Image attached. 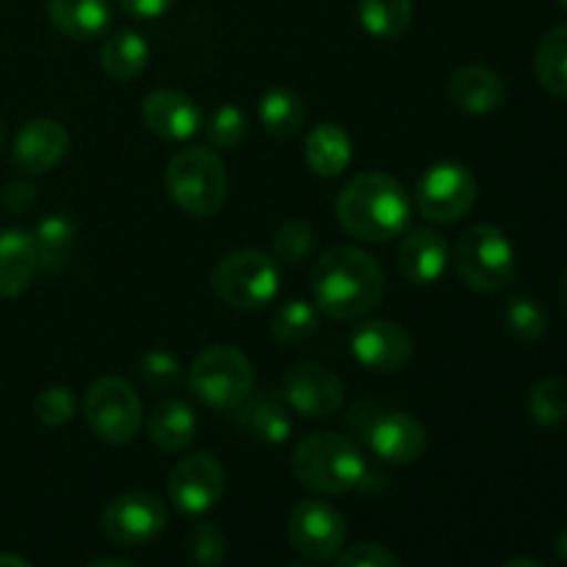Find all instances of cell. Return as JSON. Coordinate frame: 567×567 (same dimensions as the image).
<instances>
[{
	"instance_id": "cell-1",
	"label": "cell",
	"mask_w": 567,
	"mask_h": 567,
	"mask_svg": "<svg viewBox=\"0 0 567 567\" xmlns=\"http://www.w3.org/2000/svg\"><path fill=\"white\" fill-rule=\"evenodd\" d=\"M316 308L336 321H360L385 297V271L358 247H332L310 271Z\"/></svg>"
},
{
	"instance_id": "cell-2",
	"label": "cell",
	"mask_w": 567,
	"mask_h": 567,
	"mask_svg": "<svg viewBox=\"0 0 567 567\" xmlns=\"http://www.w3.org/2000/svg\"><path fill=\"white\" fill-rule=\"evenodd\" d=\"M336 214L343 230L360 241L385 244L402 236L413 216L408 188L385 172H360L336 199Z\"/></svg>"
},
{
	"instance_id": "cell-3",
	"label": "cell",
	"mask_w": 567,
	"mask_h": 567,
	"mask_svg": "<svg viewBox=\"0 0 567 567\" xmlns=\"http://www.w3.org/2000/svg\"><path fill=\"white\" fill-rule=\"evenodd\" d=\"M291 468L308 491L321 496L349 493L369 474L363 449L338 432H313L302 437L291 454Z\"/></svg>"
},
{
	"instance_id": "cell-4",
	"label": "cell",
	"mask_w": 567,
	"mask_h": 567,
	"mask_svg": "<svg viewBox=\"0 0 567 567\" xmlns=\"http://www.w3.org/2000/svg\"><path fill=\"white\" fill-rule=\"evenodd\" d=\"M164 186L172 203L194 219H210L227 199V169L214 147L188 144L177 150L164 172Z\"/></svg>"
},
{
	"instance_id": "cell-5",
	"label": "cell",
	"mask_w": 567,
	"mask_h": 567,
	"mask_svg": "<svg viewBox=\"0 0 567 567\" xmlns=\"http://www.w3.org/2000/svg\"><path fill=\"white\" fill-rule=\"evenodd\" d=\"M186 385L197 402L214 410H236L255 388V369L236 347H208L186 371Z\"/></svg>"
},
{
	"instance_id": "cell-6",
	"label": "cell",
	"mask_w": 567,
	"mask_h": 567,
	"mask_svg": "<svg viewBox=\"0 0 567 567\" xmlns=\"http://www.w3.org/2000/svg\"><path fill=\"white\" fill-rule=\"evenodd\" d=\"M214 291L230 308L252 313L280 291V264L260 249H236L214 266Z\"/></svg>"
},
{
	"instance_id": "cell-7",
	"label": "cell",
	"mask_w": 567,
	"mask_h": 567,
	"mask_svg": "<svg viewBox=\"0 0 567 567\" xmlns=\"http://www.w3.org/2000/svg\"><path fill=\"white\" fill-rule=\"evenodd\" d=\"M454 266L471 291L496 293L515 280V249L493 225H474L460 236Z\"/></svg>"
},
{
	"instance_id": "cell-8",
	"label": "cell",
	"mask_w": 567,
	"mask_h": 567,
	"mask_svg": "<svg viewBox=\"0 0 567 567\" xmlns=\"http://www.w3.org/2000/svg\"><path fill=\"white\" fill-rule=\"evenodd\" d=\"M83 413L94 435L109 446H127L144 424V408L136 388L122 377H103L89 388Z\"/></svg>"
},
{
	"instance_id": "cell-9",
	"label": "cell",
	"mask_w": 567,
	"mask_h": 567,
	"mask_svg": "<svg viewBox=\"0 0 567 567\" xmlns=\"http://www.w3.org/2000/svg\"><path fill=\"white\" fill-rule=\"evenodd\" d=\"M476 177L474 172L457 161L432 164L415 183V208L426 221L452 225L471 214L476 205Z\"/></svg>"
},
{
	"instance_id": "cell-10",
	"label": "cell",
	"mask_w": 567,
	"mask_h": 567,
	"mask_svg": "<svg viewBox=\"0 0 567 567\" xmlns=\"http://www.w3.org/2000/svg\"><path fill=\"white\" fill-rule=\"evenodd\" d=\"M360 437L371 449V454L388 465L419 463L430 443L424 424L415 415L385 408H369L360 424Z\"/></svg>"
},
{
	"instance_id": "cell-11",
	"label": "cell",
	"mask_w": 567,
	"mask_h": 567,
	"mask_svg": "<svg viewBox=\"0 0 567 567\" xmlns=\"http://www.w3.org/2000/svg\"><path fill=\"white\" fill-rule=\"evenodd\" d=\"M169 524V507L158 496L144 491L122 493L111 498L100 513V529L116 546H144L161 537Z\"/></svg>"
},
{
	"instance_id": "cell-12",
	"label": "cell",
	"mask_w": 567,
	"mask_h": 567,
	"mask_svg": "<svg viewBox=\"0 0 567 567\" xmlns=\"http://www.w3.org/2000/svg\"><path fill=\"white\" fill-rule=\"evenodd\" d=\"M288 540L299 557L310 563H327L336 559L347 543V520L332 504L321 498H305L293 504L288 515Z\"/></svg>"
},
{
	"instance_id": "cell-13",
	"label": "cell",
	"mask_w": 567,
	"mask_h": 567,
	"mask_svg": "<svg viewBox=\"0 0 567 567\" xmlns=\"http://www.w3.org/2000/svg\"><path fill=\"white\" fill-rule=\"evenodd\" d=\"M166 493H169L172 507L181 515L197 518V515L210 513L221 502V493H225L221 463L208 452L188 454L172 468Z\"/></svg>"
},
{
	"instance_id": "cell-14",
	"label": "cell",
	"mask_w": 567,
	"mask_h": 567,
	"mask_svg": "<svg viewBox=\"0 0 567 567\" xmlns=\"http://www.w3.org/2000/svg\"><path fill=\"white\" fill-rule=\"evenodd\" d=\"M347 399L341 377L319 363H299L282 380V402L302 419H330Z\"/></svg>"
},
{
	"instance_id": "cell-15",
	"label": "cell",
	"mask_w": 567,
	"mask_h": 567,
	"mask_svg": "<svg viewBox=\"0 0 567 567\" xmlns=\"http://www.w3.org/2000/svg\"><path fill=\"white\" fill-rule=\"evenodd\" d=\"M354 360L374 374H399L413 360V338L396 321H363L349 336Z\"/></svg>"
},
{
	"instance_id": "cell-16",
	"label": "cell",
	"mask_w": 567,
	"mask_h": 567,
	"mask_svg": "<svg viewBox=\"0 0 567 567\" xmlns=\"http://www.w3.org/2000/svg\"><path fill=\"white\" fill-rule=\"evenodd\" d=\"M70 153V133L55 120H31L11 142V161L25 175H48Z\"/></svg>"
},
{
	"instance_id": "cell-17",
	"label": "cell",
	"mask_w": 567,
	"mask_h": 567,
	"mask_svg": "<svg viewBox=\"0 0 567 567\" xmlns=\"http://www.w3.org/2000/svg\"><path fill=\"white\" fill-rule=\"evenodd\" d=\"M142 122L164 142H188L203 127V111L197 100L177 89H155L144 97Z\"/></svg>"
},
{
	"instance_id": "cell-18",
	"label": "cell",
	"mask_w": 567,
	"mask_h": 567,
	"mask_svg": "<svg viewBox=\"0 0 567 567\" xmlns=\"http://www.w3.org/2000/svg\"><path fill=\"white\" fill-rule=\"evenodd\" d=\"M396 264L404 280L415 286H435L449 269V244L432 227H415L404 233L396 249Z\"/></svg>"
},
{
	"instance_id": "cell-19",
	"label": "cell",
	"mask_w": 567,
	"mask_h": 567,
	"mask_svg": "<svg viewBox=\"0 0 567 567\" xmlns=\"http://www.w3.org/2000/svg\"><path fill=\"white\" fill-rule=\"evenodd\" d=\"M446 92L449 100L471 116L493 114L507 100V89H504L502 78L491 66L482 64H468L454 70L452 78H449Z\"/></svg>"
},
{
	"instance_id": "cell-20",
	"label": "cell",
	"mask_w": 567,
	"mask_h": 567,
	"mask_svg": "<svg viewBox=\"0 0 567 567\" xmlns=\"http://www.w3.org/2000/svg\"><path fill=\"white\" fill-rule=\"evenodd\" d=\"M236 424L249 441L264 446H280L293 432L288 404L271 393H249L236 408Z\"/></svg>"
},
{
	"instance_id": "cell-21",
	"label": "cell",
	"mask_w": 567,
	"mask_h": 567,
	"mask_svg": "<svg viewBox=\"0 0 567 567\" xmlns=\"http://www.w3.org/2000/svg\"><path fill=\"white\" fill-rule=\"evenodd\" d=\"M48 20L72 42L100 39L111 25L109 0H48Z\"/></svg>"
},
{
	"instance_id": "cell-22",
	"label": "cell",
	"mask_w": 567,
	"mask_h": 567,
	"mask_svg": "<svg viewBox=\"0 0 567 567\" xmlns=\"http://www.w3.org/2000/svg\"><path fill=\"white\" fill-rule=\"evenodd\" d=\"M39 271V252L25 230H0V297H20Z\"/></svg>"
},
{
	"instance_id": "cell-23",
	"label": "cell",
	"mask_w": 567,
	"mask_h": 567,
	"mask_svg": "<svg viewBox=\"0 0 567 567\" xmlns=\"http://www.w3.org/2000/svg\"><path fill=\"white\" fill-rule=\"evenodd\" d=\"M147 435L161 452H183L197 437V415L183 399H161L147 415Z\"/></svg>"
},
{
	"instance_id": "cell-24",
	"label": "cell",
	"mask_w": 567,
	"mask_h": 567,
	"mask_svg": "<svg viewBox=\"0 0 567 567\" xmlns=\"http://www.w3.org/2000/svg\"><path fill=\"white\" fill-rule=\"evenodd\" d=\"M305 161L316 177H338L352 164V136L336 122H321L305 138Z\"/></svg>"
},
{
	"instance_id": "cell-25",
	"label": "cell",
	"mask_w": 567,
	"mask_h": 567,
	"mask_svg": "<svg viewBox=\"0 0 567 567\" xmlns=\"http://www.w3.org/2000/svg\"><path fill=\"white\" fill-rule=\"evenodd\" d=\"M150 61V44L133 28H120L111 37H105L103 48H100V66L114 81H133L142 75L144 66Z\"/></svg>"
},
{
	"instance_id": "cell-26",
	"label": "cell",
	"mask_w": 567,
	"mask_h": 567,
	"mask_svg": "<svg viewBox=\"0 0 567 567\" xmlns=\"http://www.w3.org/2000/svg\"><path fill=\"white\" fill-rule=\"evenodd\" d=\"M31 236L39 252V269L59 271L64 269L72 255V247H75L78 221L66 210H53V214L39 219L37 230Z\"/></svg>"
},
{
	"instance_id": "cell-27",
	"label": "cell",
	"mask_w": 567,
	"mask_h": 567,
	"mask_svg": "<svg viewBox=\"0 0 567 567\" xmlns=\"http://www.w3.org/2000/svg\"><path fill=\"white\" fill-rule=\"evenodd\" d=\"M258 114L264 131L269 133L271 138H280V142L299 136L305 127V120H308L305 100L288 86L269 89V92L260 97Z\"/></svg>"
},
{
	"instance_id": "cell-28",
	"label": "cell",
	"mask_w": 567,
	"mask_h": 567,
	"mask_svg": "<svg viewBox=\"0 0 567 567\" xmlns=\"http://www.w3.org/2000/svg\"><path fill=\"white\" fill-rule=\"evenodd\" d=\"M535 75L554 97L567 100V25H557L535 50Z\"/></svg>"
},
{
	"instance_id": "cell-29",
	"label": "cell",
	"mask_w": 567,
	"mask_h": 567,
	"mask_svg": "<svg viewBox=\"0 0 567 567\" xmlns=\"http://www.w3.org/2000/svg\"><path fill=\"white\" fill-rule=\"evenodd\" d=\"M360 25L374 39H399L413 22V0H358Z\"/></svg>"
},
{
	"instance_id": "cell-30",
	"label": "cell",
	"mask_w": 567,
	"mask_h": 567,
	"mask_svg": "<svg viewBox=\"0 0 567 567\" xmlns=\"http://www.w3.org/2000/svg\"><path fill=\"white\" fill-rule=\"evenodd\" d=\"M321 310L316 302H305V299H288L271 316V338L286 347H299V343L310 341L319 332Z\"/></svg>"
},
{
	"instance_id": "cell-31",
	"label": "cell",
	"mask_w": 567,
	"mask_h": 567,
	"mask_svg": "<svg viewBox=\"0 0 567 567\" xmlns=\"http://www.w3.org/2000/svg\"><path fill=\"white\" fill-rule=\"evenodd\" d=\"M529 415L540 426H559L567 421V380L543 377L529 391Z\"/></svg>"
},
{
	"instance_id": "cell-32",
	"label": "cell",
	"mask_w": 567,
	"mask_h": 567,
	"mask_svg": "<svg viewBox=\"0 0 567 567\" xmlns=\"http://www.w3.org/2000/svg\"><path fill=\"white\" fill-rule=\"evenodd\" d=\"M504 327H507V332L515 341L535 343L546 336L548 313L537 299L518 297L507 305V310H504Z\"/></svg>"
},
{
	"instance_id": "cell-33",
	"label": "cell",
	"mask_w": 567,
	"mask_h": 567,
	"mask_svg": "<svg viewBox=\"0 0 567 567\" xmlns=\"http://www.w3.org/2000/svg\"><path fill=\"white\" fill-rule=\"evenodd\" d=\"M316 233L308 221L288 219L275 233V244H271V258L280 266H299L313 255Z\"/></svg>"
},
{
	"instance_id": "cell-34",
	"label": "cell",
	"mask_w": 567,
	"mask_h": 567,
	"mask_svg": "<svg viewBox=\"0 0 567 567\" xmlns=\"http://www.w3.org/2000/svg\"><path fill=\"white\" fill-rule=\"evenodd\" d=\"M205 136H208L210 147L216 150L238 147L247 136V114L233 103L219 105L205 122Z\"/></svg>"
},
{
	"instance_id": "cell-35",
	"label": "cell",
	"mask_w": 567,
	"mask_h": 567,
	"mask_svg": "<svg viewBox=\"0 0 567 567\" xmlns=\"http://www.w3.org/2000/svg\"><path fill=\"white\" fill-rule=\"evenodd\" d=\"M188 559L197 567H219L227 559V537L216 524H197L186 540Z\"/></svg>"
},
{
	"instance_id": "cell-36",
	"label": "cell",
	"mask_w": 567,
	"mask_h": 567,
	"mask_svg": "<svg viewBox=\"0 0 567 567\" xmlns=\"http://www.w3.org/2000/svg\"><path fill=\"white\" fill-rule=\"evenodd\" d=\"M138 380L153 391H169L183 380V365L166 349H150L138 358Z\"/></svg>"
},
{
	"instance_id": "cell-37",
	"label": "cell",
	"mask_w": 567,
	"mask_h": 567,
	"mask_svg": "<svg viewBox=\"0 0 567 567\" xmlns=\"http://www.w3.org/2000/svg\"><path fill=\"white\" fill-rule=\"evenodd\" d=\"M78 410V399L70 388L50 385L33 399V413L44 426H64L70 424Z\"/></svg>"
},
{
	"instance_id": "cell-38",
	"label": "cell",
	"mask_w": 567,
	"mask_h": 567,
	"mask_svg": "<svg viewBox=\"0 0 567 567\" xmlns=\"http://www.w3.org/2000/svg\"><path fill=\"white\" fill-rule=\"evenodd\" d=\"M336 567H402L399 557L391 548L380 546V543H358L349 551L341 554Z\"/></svg>"
},
{
	"instance_id": "cell-39",
	"label": "cell",
	"mask_w": 567,
	"mask_h": 567,
	"mask_svg": "<svg viewBox=\"0 0 567 567\" xmlns=\"http://www.w3.org/2000/svg\"><path fill=\"white\" fill-rule=\"evenodd\" d=\"M3 199L6 208H9L11 214L22 216L33 208V203H37V186H33L31 181H25V177H17V181H11L9 186H6Z\"/></svg>"
},
{
	"instance_id": "cell-40",
	"label": "cell",
	"mask_w": 567,
	"mask_h": 567,
	"mask_svg": "<svg viewBox=\"0 0 567 567\" xmlns=\"http://www.w3.org/2000/svg\"><path fill=\"white\" fill-rule=\"evenodd\" d=\"M116 3L133 20H158L175 6V0H116Z\"/></svg>"
},
{
	"instance_id": "cell-41",
	"label": "cell",
	"mask_w": 567,
	"mask_h": 567,
	"mask_svg": "<svg viewBox=\"0 0 567 567\" xmlns=\"http://www.w3.org/2000/svg\"><path fill=\"white\" fill-rule=\"evenodd\" d=\"M0 567H31L22 557L17 554H0Z\"/></svg>"
},
{
	"instance_id": "cell-42",
	"label": "cell",
	"mask_w": 567,
	"mask_h": 567,
	"mask_svg": "<svg viewBox=\"0 0 567 567\" xmlns=\"http://www.w3.org/2000/svg\"><path fill=\"white\" fill-rule=\"evenodd\" d=\"M554 548H557V557L563 559V563H567V526L557 535V543H554Z\"/></svg>"
},
{
	"instance_id": "cell-43",
	"label": "cell",
	"mask_w": 567,
	"mask_h": 567,
	"mask_svg": "<svg viewBox=\"0 0 567 567\" xmlns=\"http://www.w3.org/2000/svg\"><path fill=\"white\" fill-rule=\"evenodd\" d=\"M86 567H133V565L120 563V559H92Z\"/></svg>"
},
{
	"instance_id": "cell-44",
	"label": "cell",
	"mask_w": 567,
	"mask_h": 567,
	"mask_svg": "<svg viewBox=\"0 0 567 567\" xmlns=\"http://www.w3.org/2000/svg\"><path fill=\"white\" fill-rule=\"evenodd\" d=\"M502 567H546V565L535 563V559H513V563H507V565H502Z\"/></svg>"
},
{
	"instance_id": "cell-45",
	"label": "cell",
	"mask_w": 567,
	"mask_h": 567,
	"mask_svg": "<svg viewBox=\"0 0 567 567\" xmlns=\"http://www.w3.org/2000/svg\"><path fill=\"white\" fill-rule=\"evenodd\" d=\"M559 299H563V308L567 310V271H565L563 282H559Z\"/></svg>"
},
{
	"instance_id": "cell-46",
	"label": "cell",
	"mask_w": 567,
	"mask_h": 567,
	"mask_svg": "<svg viewBox=\"0 0 567 567\" xmlns=\"http://www.w3.org/2000/svg\"><path fill=\"white\" fill-rule=\"evenodd\" d=\"M3 147H6V125L3 120H0V153H3Z\"/></svg>"
},
{
	"instance_id": "cell-47",
	"label": "cell",
	"mask_w": 567,
	"mask_h": 567,
	"mask_svg": "<svg viewBox=\"0 0 567 567\" xmlns=\"http://www.w3.org/2000/svg\"><path fill=\"white\" fill-rule=\"evenodd\" d=\"M559 3H563V6H565V9H567V0H559Z\"/></svg>"
},
{
	"instance_id": "cell-48",
	"label": "cell",
	"mask_w": 567,
	"mask_h": 567,
	"mask_svg": "<svg viewBox=\"0 0 567 567\" xmlns=\"http://www.w3.org/2000/svg\"><path fill=\"white\" fill-rule=\"evenodd\" d=\"M291 567H308V565H291Z\"/></svg>"
}]
</instances>
